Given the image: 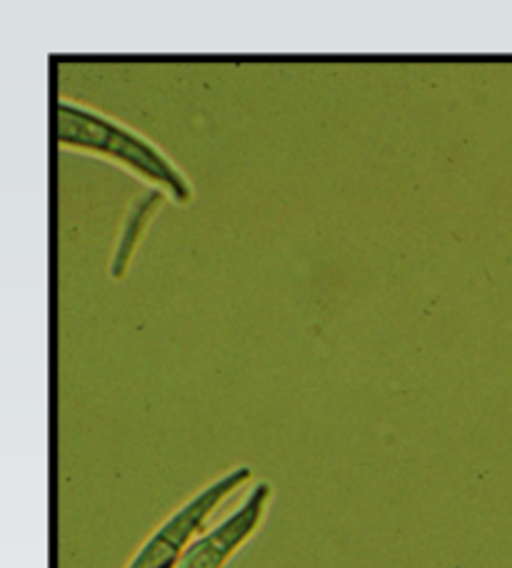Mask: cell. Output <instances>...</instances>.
<instances>
[{"instance_id": "obj_1", "label": "cell", "mask_w": 512, "mask_h": 568, "mask_svg": "<svg viewBox=\"0 0 512 568\" xmlns=\"http://www.w3.org/2000/svg\"><path fill=\"white\" fill-rule=\"evenodd\" d=\"M53 133L58 149L95 155V159L121 165L135 179L151 183L175 205L193 203V183L183 169L167 159L161 145H155L147 135L123 121H115L107 113L71 101V98H58Z\"/></svg>"}, {"instance_id": "obj_2", "label": "cell", "mask_w": 512, "mask_h": 568, "mask_svg": "<svg viewBox=\"0 0 512 568\" xmlns=\"http://www.w3.org/2000/svg\"><path fill=\"white\" fill-rule=\"evenodd\" d=\"M250 478V466H235L205 484L145 538L125 568H175L188 546L208 528L211 516L218 511V506L228 501Z\"/></svg>"}, {"instance_id": "obj_3", "label": "cell", "mask_w": 512, "mask_h": 568, "mask_svg": "<svg viewBox=\"0 0 512 568\" xmlns=\"http://www.w3.org/2000/svg\"><path fill=\"white\" fill-rule=\"evenodd\" d=\"M273 498V486L268 481H255L248 494L235 506L233 511L218 521L208 526L188 546V551L181 556L175 568H225L231 558L250 541L258 531L265 514H268Z\"/></svg>"}]
</instances>
